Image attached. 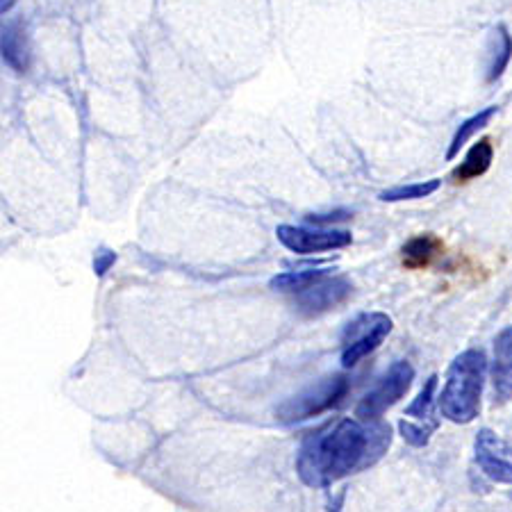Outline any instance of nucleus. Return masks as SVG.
Segmentation results:
<instances>
[{
  "label": "nucleus",
  "mask_w": 512,
  "mask_h": 512,
  "mask_svg": "<svg viewBox=\"0 0 512 512\" xmlns=\"http://www.w3.org/2000/svg\"><path fill=\"white\" fill-rule=\"evenodd\" d=\"M392 444V428L383 421L340 419L303 440L296 472L308 487H330L381 460Z\"/></svg>",
  "instance_id": "obj_1"
},
{
  "label": "nucleus",
  "mask_w": 512,
  "mask_h": 512,
  "mask_svg": "<svg viewBox=\"0 0 512 512\" xmlns=\"http://www.w3.org/2000/svg\"><path fill=\"white\" fill-rule=\"evenodd\" d=\"M487 362L483 351L469 349L460 353L447 369L442 394L437 396L440 412L453 424H469L481 412Z\"/></svg>",
  "instance_id": "obj_2"
},
{
  "label": "nucleus",
  "mask_w": 512,
  "mask_h": 512,
  "mask_svg": "<svg viewBox=\"0 0 512 512\" xmlns=\"http://www.w3.org/2000/svg\"><path fill=\"white\" fill-rule=\"evenodd\" d=\"M346 392H349V378L344 374L324 376L317 383L308 385L299 394L289 396V399L280 403L276 408V419L283 421V424H299V421L312 419L337 406Z\"/></svg>",
  "instance_id": "obj_3"
},
{
  "label": "nucleus",
  "mask_w": 512,
  "mask_h": 512,
  "mask_svg": "<svg viewBox=\"0 0 512 512\" xmlns=\"http://www.w3.org/2000/svg\"><path fill=\"white\" fill-rule=\"evenodd\" d=\"M392 328V319L383 312H371V315L353 319L342 335V367H355L369 353H374L387 340Z\"/></svg>",
  "instance_id": "obj_4"
},
{
  "label": "nucleus",
  "mask_w": 512,
  "mask_h": 512,
  "mask_svg": "<svg viewBox=\"0 0 512 512\" xmlns=\"http://www.w3.org/2000/svg\"><path fill=\"white\" fill-rule=\"evenodd\" d=\"M415 381V369L408 360H396L394 365L385 371V376L376 383L371 392L355 408V417L362 421L381 419L385 410H390L394 403H399L408 394Z\"/></svg>",
  "instance_id": "obj_5"
},
{
  "label": "nucleus",
  "mask_w": 512,
  "mask_h": 512,
  "mask_svg": "<svg viewBox=\"0 0 512 512\" xmlns=\"http://www.w3.org/2000/svg\"><path fill=\"white\" fill-rule=\"evenodd\" d=\"M278 242L285 246L287 251L296 255H315L326 251L346 249L353 242V235L349 230H335V228H305V226H289L280 224L276 228Z\"/></svg>",
  "instance_id": "obj_6"
},
{
  "label": "nucleus",
  "mask_w": 512,
  "mask_h": 512,
  "mask_svg": "<svg viewBox=\"0 0 512 512\" xmlns=\"http://www.w3.org/2000/svg\"><path fill=\"white\" fill-rule=\"evenodd\" d=\"M435 387H437V376L433 374L426 381L424 390L419 392L415 403L406 410V419L399 421V433L410 447H417V449L426 447V444L431 442L433 433L437 431V426H440V419H437L433 412Z\"/></svg>",
  "instance_id": "obj_7"
},
{
  "label": "nucleus",
  "mask_w": 512,
  "mask_h": 512,
  "mask_svg": "<svg viewBox=\"0 0 512 512\" xmlns=\"http://www.w3.org/2000/svg\"><path fill=\"white\" fill-rule=\"evenodd\" d=\"M476 462L481 472L494 483L512 485V447L490 428L476 433Z\"/></svg>",
  "instance_id": "obj_8"
},
{
  "label": "nucleus",
  "mask_w": 512,
  "mask_h": 512,
  "mask_svg": "<svg viewBox=\"0 0 512 512\" xmlns=\"http://www.w3.org/2000/svg\"><path fill=\"white\" fill-rule=\"evenodd\" d=\"M353 292V285L346 278H321L315 285L301 289L296 292V305L303 315L315 317L321 315V312H328L342 305L346 299H349Z\"/></svg>",
  "instance_id": "obj_9"
},
{
  "label": "nucleus",
  "mask_w": 512,
  "mask_h": 512,
  "mask_svg": "<svg viewBox=\"0 0 512 512\" xmlns=\"http://www.w3.org/2000/svg\"><path fill=\"white\" fill-rule=\"evenodd\" d=\"M492 385L499 403H506L512 396V326L503 328L494 340Z\"/></svg>",
  "instance_id": "obj_10"
},
{
  "label": "nucleus",
  "mask_w": 512,
  "mask_h": 512,
  "mask_svg": "<svg viewBox=\"0 0 512 512\" xmlns=\"http://www.w3.org/2000/svg\"><path fill=\"white\" fill-rule=\"evenodd\" d=\"M3 60L7 66H12L16 73L28 71L30 46L26 26H23L21 19H10L3 23Z\"/></svg>",
  "instance_id": "obj_11"
},
{
  "label": "nucleus",
  "mask_w": 512,
  "mask_h": 512,
  "mask_svg": "<svg viewBox=\"0 0 512 512\" xmlns=\"http://www.w3.org/2000/svg\"><path fill=\"white\" fill-rule=\"evenodd\" d=\"M442 253H444L442 239L433 233H426V235L412 237L410 242H406V246L401 249V262L406 269L419 271V269L431 267Z\"/></svg>",
  "instance_id": "obj_12"
},
{
  "label": "nucleus",
  "mask_w": 512,
  "mask_h": 512,
  "mask_svg": "<svg viewBox=\"0 0 512 512\" xmlns=\"http://www.w3.org/2000/svg\"><path fill=\"white\" fill-rule=\"evenodd\" d=\"M494 160V144L490 137L478 139L472 146V151L465 155V160L460 162V167L451 173L453 183H469V180L481 178L487 169L492 167Z\"/></svg>",
  "instance_id": "obj_13"
},
{
  "label": "nucleus",
  "mask_w": 512,
  "mask_h": 512,
  "mask_svg": "<svg viewBox=\"0 0 512 512\" xmlns=\"http://www.w3.org/2000/svg\"><path fill=\"white\" fill-rule=\"evenodd\" d=\"M512 57V37L508 30L499 26L490 35V64H487V82H494L503 76Z\"/></svg>",
  "instance_id": "obj_14"
},
{
  "label": "nucleus",
  "mask_w": 512,
  "mask_h": 512,
  "mask_svg": "<svg viewBox=\"0 0 512 512\" xmlns=\"http://www.w3.org/2000/svg\"><path fill=\"white\" fill-rule=\"evenodd\" d=\"M330 274V269L321 267V269H305V271H285V274H278L271 278V289H276V292H289V294H296L301 292V289L315 285L317 280L326 278Z\"/></svg>",
  "instance_id": "obj_15"
},
{
  "label": "nucleus",
  "mask_w": 512,
  "mask_h": 512,
  "mask_svg": "<svg viewBox=\"0 0 512 512\" xmlns=\"http://www.w3.org/2000/svg\"><path fill=\"white\" fill-rule=\"evenodd\" d=\"M494 114H497V107L492 105V107H485L483 112L474 114V117L467 119L465 123H460V128L456 130V135H453V139H451V146H449V151H447V160L456 158V155L460 153V148L465 146L469 139L476 135L478 130H483L487 123L494 119Z\"/></svg>",
  "instance_id": "obj_16"
},
{
  "label": "nucleus",
  "mask_w": 512,
  "mask_h": 512,
  "mask_svg": "<svg viewBox=\"0 0 512 512\" xmlns=\"http://www.w3.org/2000/svg\"><path fill=\"white\" fill-rule=\"evenodd\" d=\"M440 180H426V183H415V185H403V187H394L387 189V192H381V201L385 203H399V201H417V198H426L435 194L440 189Z\"/></svg>",
  "instance_id": "obj_17"
},
{
  "label": "nucleus",
  "mask_w": 512,
  "mask_h": 512,
  "mask_svg": "<svg viewBox=\"0 0 512 512\" xmlns=\"http://www.w3.org/2000/svg\"><path fill=\"white\" fill-rule=\"evenodd\" d=\"M351 212L349 210H335V212H328V214H308L305 221L312 226H328V224H337V221H344L349 219Z\"/></svg>",
  "instance_id": "obj_18"
},
{
  "label": "nucleus",
  "mask_w": 512,
  "mask_h": 512,
  "mask_svg": "<svg viewBox=\"0 0 512 512\" xmlns=\"http://www.w3.org/2000/svg\"><path fill=\"white\" fill-rule=\"evenodd\" d=\"M114 262H117V253L110 249H98L94 255V274L105 276L114 267Z\"/></svg>",
  "instance_id": "obj_19"
},
{
  "label": "nucleus",
  "mask_w": 512,
  "mask_h": 512,
  "mask_svg": "<svg viewBox=\"0 0 512 512\" xmlns=\"http://www.w3.org/2000/svg\"><path fill=\"white\" fill-rule=\"evenodd\" d=\"M14 3H16V0H0V12H3V16H5V12L12 10Z\"/></svg>",
  "instance_id": "obj_20"
}]
</instances>
